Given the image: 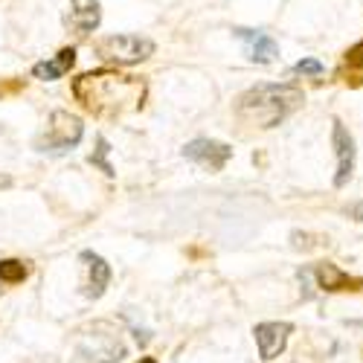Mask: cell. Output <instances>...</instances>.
I'll use <instances>...</instances> for the list:
<instances>
[{
	"mask_svg": "<svg viewBox=\"0 0 363 363\" xmlns=\"http://www.w3.org/2000/svg\"><path fill=\"white\" fill-rule=\"evenodd\" d=\"M73 94L76 99L90 111V113H119L128 102L131 108L143 105L145 84L137 76H123V73H111V70H96V73H84L73 82Z\"/></svg>",
	"mask_w": 363,
	"mask_h": 363,
	"instance_id": "obj_1",
	"label": "cell"
},
{
	"mask_svg": "<svg viewBox=\"0 0 363 363\" xmlns=\"http://www.w3.org/2000/svg\"><path fill=\"white\" fill-rule=\"evenodd\" d=\"M306 102V94L296 84H256L238 99V116L262 128H274Z\"/></svg>",
	"mask_w": 363,
	"mask_h": 363,
	"instance_id": "obj_2",
	"label": "cell"
},
{
	"mask_svg": "<svg viewBox=\"0 0 363 363\" xmlns=\"http://www.w3.org/2000/svg\"><path fill=\"white\" fill-rule=\"evenodd\" d=\"M82 134H84V125L79 116H73L67 111H55L50 116L47 131L35 140V148L44 151V155H65L73 145H79Z\"/></svg>",
	"mask_w": 363,
	"mask_h": 363,
	"instance_id": "obj_3",
	"label": "cell"
},
{
	"mask_svg": "<svg viewBox=\"0 0 363 363\" xmlns=\"http://www.w3.org/2000/svg\"><path fill=\"white\" fill-rule=\"evenodd\" d=\"M96 52L116 65H137L145 62L148 55H155V41L140 35H111L96 44Z\"/></svg>",
	"mask_w": 363,
	"mask_h": 363,
	"instance_id": "obj_4",
	"label": "cell"
},
{
	"mask_svg": "<svg viewBox=\"0 0 363 363\" xmlns=\"http://www.w3.org/2000/svg\"><path fill=\"white\" fill-rule=\"evenodd\" d=\"M184 157L192 160L195 166L206 169V172H221V169L227 166V160L233 157V148H230L227 143L201 137V140H192V143L184 148Z\"/></svg>",
	"mask_w": 363,
	"mask_h": 363,
	"instance_id": "obj_5",
	"label": "cell"
},
{
	"mask_svg": "<svg viewBox=\"0 0 363 363\" xmlns=\"http://www.w3.org/2000/svg\"><path fill=\"white\" fill-rule=\"evenodd\" d=\"M79 357L84 363H116L125 357V346L111 335H87L79 346Z\"/></svg>",
	"mask_w": 363,
	"mask_h": 363,
	"instance_id": "obj_6",
	"label": "cell"
},
{
	"mask_svg": "<svg viewBox=\"0 0 363 363\" xmlns=\"http://www.w3.org/2000/svg\"><path fill=\"white\" fill-rule=\"evenodd\" d=\"M294 331L291 323H259L253 328V335H256V343H259V354L264 363H270L274 357L282 354L285 343H288V335Z\"/></svg>",
	"mask_w": 363,
	"mask_h": 363,
	"instance_id": "obj_7",
	"label": "cell"
},
{
	"mask_svg": "<svg viewBox=\"0 0 363 363\" xmlns=\"http://www.w3.org/2000/svg\"><path fill=\"white\" fill-rule=\"evenodd\" d=\"M331 143H335V155H337V174H335V186H346L349 177L354 172V140L346 131L343 123L335 119V128H331Z\"/></svg>",
	"mask_w": 363,
	"mask_h": 363,
	"instance_id": "obj_8",
	"label": "cell"
},
{
	"mask_svg": "<svg viewBox=\"0 0 363 363\" xmlns=\"http://www.w3.org/2000/svg\"><path fill=\"white\" fill-rule=\"evenodd\" d=\"M233 33H235V38L241 44H245L250 62H256V65H270L279 55V44L270 38L267 33H262V29H245V26H238V29H233Z\"/></svg>",
	"mask_w": 363,
	"mask_h": 363,
	"instance_id": "obj_9",
	"label": "cell"
},
{
	"mask_svg": "<svg viewBox=\"0 0 363 363\" xmlns=\"http://www.w3.org/2000/svg\"><path fill=\"white\" fill-rule=\"evenodd\" d=\"M82 262L87 264V285H84V294L94 296V299H99V296L105 294L108 282H111V267H108V262H105L102 256H96L94 250H84V253H82Z\"/></svg>",
	"mask_w": 363,
	"mask_h": 363,
	"instance_id": "obj_10",
	"label": "cell"
},
{
	"mask_svg": "<svg viewBox=\"0 0 363 363\" xmlns=\"http://www.w3.org/2000/svg\"><path fill=\"white\" fill-rule=\"evenodd\" d=\"M73 65H76V50L65 47V50H58V55L50 58V62H38L33 67V76L41 79V82H55V79H62L65 73H70Z\"/></svg>",
	"mask_w": 363,
	"mask_h": 363,
	"instance_id": "obj_11",
	"label": "cell"
},
{
	"mask_svg": "<svg viewBox=\"0 0 363 363\" xmlns=\"http://www.w3.org/2000/svg\"><path fill=\"white\" fill-rule=\"evenodd\" d=\"M102 21V9L99 0H73V18L70 23L79 29V33H94Z\"/></svg>",
	"mask_w": 363,
	"mask_h": 363,
	"instance_id": "obj_12",
	"label": "cell"
},
{
	"mask_svg": "<svg viewBox=\"0 0 363 363\" xmlns=\"http://www.w3.org/2000/svg\"><path fill=\"white\" fill-rule=\"evenodd\" d=\"M311 274L317 277V282H320V288L323 291H346V288H352V285H357L349 274H343V270L337 267V264H331V262H323V264H317Z\"/></svg>",
	"mask_w": 363,
	"mask_h": 363,
	"instance_id": "obj_13",
	"label": "cell"
},
{
	"mask_svg": "<svg viewBox=\"0 0 363 363\" xmlns=\"http://www.w3.org/2000/svg\"><path fill=\"white\" fill-rule=\"evenodd\" d=\"M29 277V267L26 262L21 259H0V282H6V285H18Z\"/></svg>",
	"mask_w": 363,
	"mask_h": 363,
	"instance_id": "obj_14",
	"label": "cell"
},
{
	"mask_svg": "<svg viewBox=\"0 0 363 363\" xmlns=\"http://www.w3.org/2000/svg\"><path fill=\"white\" fill-rule=\"evenodd\" d=\"M108 151H111V145H108V140L99 134L96 137V151H94V155H90V163H94V166H99L108 177H113V166L108 163Z\"/></svg>",
	"mask_w": 363,
	"mask_h": 363,
	"instance_id": "obj_15",
	"label": "cell"
},
{
	"mask_svg": "<svg viewBox=\"0 0 363 363\" xmlns=\"http://www.w3.org/2000/svg\"><path fill=\"white\" fill-rule=\"evenodd\" d=\"M294 73H299V76H323L325 67L317 62V58H302V62L294 65Z\"/></svg>",
	"mask_w": 363,
	"mask_h": 363,
	"instance_id": "obj_16",
	"label": "cell"
},
{
	"mask_svg": "<svg viewBox=\"0 0 363 363\" xmlns=\"http://www.w3.org/2000/svg\"><path fill=\"white\" fill-rule=\"evenodd\" d=\"M346 62L349 65H363V44H357L352 52H346Z\"/></svg>",
	"mask_w": 363,
	"mask_h": 363,
	"instance_id": "obj_17",
	"label": "cell"
},
{
	"mask_svg": "<svg viewBox=\"0 0 363 363\" xmlns=\"http://www.w3.org/2000/svg\"><path fill=\"white\" fill-rule=\"evenodd\" d=\"M346 216H349V218H354V221H363V201H357V203L346 206Z\"/></svg>",
	"mask_w": 363,
	"mask_h": 363,
	"instance_id": "obj_18",
	"label": "cell"
},
{
	"mask_svg": "<svg viewBox=\"0 0 363 363\" xmlns=\"http://www.w3.org/2000/svg\"><path fill=\"white\" fill-rule=\"evenodd\" d=\"M137 363H157V360H155V357H140Z\"/></svg>",
	"mask_w": 363,
	"mask_h": 363,
	"instance_id": "obj_19",
	"label": "cell"
}]
</instances>
